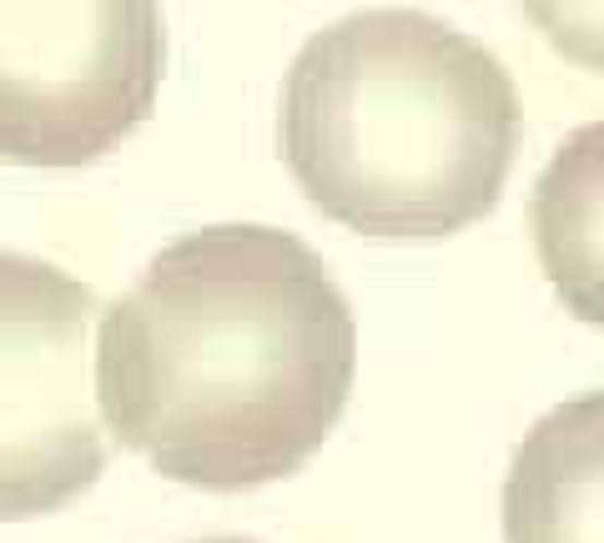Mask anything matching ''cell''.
Here are the masks:
<instances>
[{
	"mask_svg": "<svg viewBox=\"0 0 604 543\" xmlns=\"http://www.w3.org/2000/svg\"><path fill=\"white\" fill-rule=\"evenodd\" d=\"M358 373L353 307L282 227L177 237L96 323V408L121 448L212 493L298 473Z\"/></svg>",
	"mask_w": 604,
	"mask_h": 543,
	"instance_id": "6da1fadb",
	"label": "cell"
},
{
	"mask_svg": "<svg viewBox=\"0 0 604 543\" xmlns=\"http://www.w3.org/2000/svg\"><path fill=\"white\" fill-rule=\"evenodd\" d=\"M504 61L444 15L373 5L302 40L277 142L298 192L358 237L438 242L499 207L519 152Z\"/></svg>",
	"mask_w": 604,
	"mask_h": 543,
	"instance_id": "7a4b0ae2",
	"label": "cell"
},
{
	"mask_svg": "<svg viewBox=\"0 0 604 543\" xmlns=\"http://www.w3.org/2000/svg\"><path fill=\"white\" fill-rule=\"evenodd\" d=\"M161 65V0H0V161H101L152 117Z\"/></svg>",
	"mask_w": 604,
	"mask_h": 543,
	"instance_id": "3957f363",
	"label": "cell"
},
{
	"mask_svg": "<svg viewBox=\"0 0 604 543\" xmlns=\"http://www.w3.org/2000/svg\"><path fill=\"white\" fill-rule=\"evenodd\" d=\"M96 317L81 277L0 252V523L56 514L101 479Z\"/></svg>",
	"mask_w": 604,
	"mask_h": 543,
	"instance_id": "277c9868",
	"label": "cell"
},
{
	"mask_svg": "<svg viewBox=\"0 0 604 543\" xmlns=\"http://www.w3.org/2000/svg\"><path fill=\"white\" fill-rule=\"evenodd\" d=\"M504 543H604V388L554 402L514 448Z\"/></svg>",
	"mask_w": 604,
	"mask_h": 543,
	"instance_id": "5b68a950",
	"label": "cell"
},
{
	"mask_svg": "<svg viewBox=\"0 0 604 543\" xmlns=\"http://www.w3.org/2000/svg\"><path fill=\"white\" fill-rule=\"evenodd\" d=\"M534 257L569 317L604 327V121L565 136L529 196Z\"/></svg>",
	"mask_w": 604,
	"mask_h": 543,
	"instance_id": "8992f818",
	"label": "cell"
},
{
	"mask_svg": "<svg viewBox=\"0 0 604 543\" xmlns=\"http://www.w3.org/2000/svg\"><path fill=\"white\" fill-rule=\"evenodd\" d=\"M529 26L579 71L604 76V0H519Z\"/></svg>",
	"mask_w": 604,
	"mask_h": 543,
	"instance_id": "52a82bcc",
	"label": "cell"
},
{
	"mask_svg": "<svg viewBox=\"0 0 604 543\" xmlns=\"http://www.w3.org/2000/svg\"><path fill=\"white\" fill-rule=\"evenodd\" d=\"M202 543H257V539H202Z\"/></svg>",
	"mask_w": 604,
	"mask_h": 543,
	"instance_id": "ba28073f",
	"label": "cell"
}]
</instances>
